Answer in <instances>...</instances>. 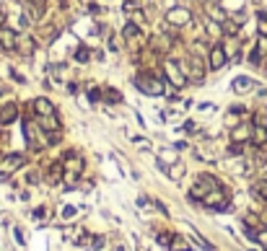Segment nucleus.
I'll return each instance as SVG.
<instances>
[{"label": "nucleus", "mask_w": 267, "mask_h": 251, "mask_svg": "<svg viewBox=\"0 0 267 251\" xmlns=\"http://www.w3.org/2000/svg\"><path fill=\"white\" fill-rule=\"evenodd\" d=\"M135 86L140 94H148V96H161L166 94V80H161L159 75H153L150 70H143L135 75Z\"/></svg>", "instance_id": "obj_1"}, {"label": "nucleus", "mask_w": 267, "mask_h": 251, "mask_svg": "<svg viewBox=\"0 0 267 251\" xmlns=\"http://www.w3.org/2000/svg\"><path fill=\"white\" fill-rule=\"evenodd\" d=\"M182 67H184V75H187V80H192V83H203V80H205L208 62H205V60H203L197 52H189V55L184 57Z\"/></svg>", "instance_id": "obj_2"}, {"label": "nucleus", "mask_w": 267, "mask_h": 251, "mask_svg": "<svg viewBox=\"0 0 267 251\" xmlns=\"http://www.w3.org/2000/svg\"><path fill=\"white\" fill-rule=\"evenodd\" d=\"M62 166H65V176H62V181H65L68 187H73L75 181L81 179V171H83V158H81V153H78V150H70V153L65 155Z\"/></svg>", "instance_id": "obj_3"}, {"label": "nucleus", "mask_w": 267, "mask_h": 251, "mask_svg": "<svg viewBox=\"0 0 267 251\" xmlns=\"http://www.w3.org/2000/svg\"><path fill=\"white\" fill-rule=\"evenodd\" d=\"M164 78H166V83L171 88H184L187 86V75H184V67H182V62H176V60H166L164 62Z\"/></svg>", "instance_id": "obj_4"}, {"label": "nucleus", "mask_w": 267, "mask_h": 251, "mask_svg": "<svg viewBox=\"0 0 267 251\" xmlns=\"http://www.w3.org/2000/svg\"><path fill=\"white\" fill-rule=\"evenodd\" d=\"M192 21H195L192 11L184 8V6H174V8H169V13H166V26H169V29H184V26H192Z\"/></svg>", "instance_id": "obj_5"}, {"label": "nucleus", "mask_w": 267, "mask_h": 251, "mask_svg": "<svg viewBox=\"0 0 267 251\" xmlns=\"http://www.w3.org/2000/svg\"><path fill=\"white\" fill-rule=\"evenodd\" d=\"M220 187V181L215 179V176H210V174H203L192 187H189V197H192V199H197V202H203L205 199V194L208 192H213V189H218Z\"/></svg>", "instance_id": "obj_6"}, {"label": "nucleus", "mask_w": 267, "mask_h": 251, "mask_svg": "<svg viewBox=\"0 0 267 251\" xmlns=\"http://www.w3.org/2000/svg\"><path fill=\"white\" fill-rule=\"evenodd\" d=\"M203 204H205V207H210V210L226 213V210H228V197H226V189H223V187H218V189L208 192V194H205V199H203Z\"/></svg>", "instance_id": "obj_7"}, {"label": "nucleus", "mask_w": 267, "mask_h": 251, "mask_svg": "<svg viewBox=\"0 0 267 251\" xmlns=\"http://www.w3.org/2000/svg\"><path fill=\"white\" fill-rule=\"evenodd\" d=\"M205 62H208V70H223V67L228 65V55H226L223 44H218V41H215V44L208 50Z\"/></svg>", "instance_id": "obj_8"}, {"label": "nucleus", "mask_w": 267, "mask_h": 251, "mask_svg": "<svg viewBox=\"0 0 267 251\" xmlns=\"http://www.w3.org/2000/svg\"><path fill=\"white\" fill-rule=\"evenodd\" d=\"M122 36H125L127 44H130V47H135V50L148 47V44H145V34H143V31H140V26H138V24H132V21H127V24H125Z\"/></svg>", "instance_id": "obj_9"}, {"label": "nucleus", "mask_w": 267, "mask_h": 251, "mask_svg": "<svg viewBox=\"0 0 267 251\" xmlns=\"http://www.w3.org/2000/svg\"><path fill=\"white\" fill-rule=\"evenodd\" d=\"M26 163V158H24V153H6V155H0V174H13V171H18L21 166Z\"/></svg>", "instance_id": "obj_10"}, {"label": "nucleus", "mask_w": 267, "mask_h": 251, "mask_svg": "<svg viewBox=\"0 0 267 251\" xmlns=\"http://www.w3.org/2000/svg\"><path fill=\"white\" fill-rule=\"evenodd\" d=\"M252 132H254V124L252 122H239L231 127V143H252Z\"/></svg>", "instance_id": "obj_11"}, {"label": "nucleus", "mask_w": 267, "mask_h": 251, "mask_svg": "<svg viewBox=\"0 0 267 251\" xmlns=\"http://www.w3.org/2000/svg\"><path fill=\"white\" fill-rule=\"evenodd\" d=\"M18 47V34L8 26H0V50H6V52H13Z\"/></svg>", "instance_id": "obj_12"}, {"label": "nucleus", "mask_w": 267, "mask_h": 251, "mask_svg": "<svg viewBox=\"0 0 267 251\" xmlns=\"http://www.w3.org/2000/svg\"><path fill=\"white\" fill-rule=\"evenodd\" d=\"M31 111H34V117H55V114H57V111H55V104H52L50 99H34Z\"/></svg>", "instance_id": "obj_13"}, {"label": "nucleus", "mask_w": 267, "mask_h": 251, "mask_svg": "<svg viewBox=\"0 0 267 251\" xmlns=\"http://www.w3.org/2000/svg\"><path fill=\"white\" fill-rule=\"evenodd\" d=\"M44 11H47L44 0H26V13H29L31 21H42L44 18Z\"/></svg>", "instance_id": "obj_14"}, {"label": "nucleus", "mask_w": 267, "mask_h": 251, "mask_svg": "<svg viewBox=\"0 0 267 251\" xmlns=\"http://www.w3.org/2000/svg\"><path fill=\"white\" fill-rule=\"evenodd\" d=\"M18 119V104H6V106H0V124H11Z\"/></svg>", "instance_id": "obj_15"}, {"label": "nucleus", "mask_w": 267, "mask_h": 251, "mask_svg": "<svg viewBox=\"0 0 267 251\" xmlns=\"http://www.w3.org/2000/svg\"><path fill=\"white\" fill-rule=\"evenodd\" d=\"M220 29H223V36H239V31H241V24L226 16V18L220 21Z\"/></svg>", "instance_id": "obj_16"}, {"label": "nucleus", "mask_w": 267, "mask_h": 251, "mask_svg": "<svg viewBox=\"0 0 267 251\" xmlns=\"http://www.w3.org/2000/svg\"><path fill=\"white\" fill-rule=\"evenodd\" d=\"M62 176H65V166L57 161V163H52L50 169H47V181L50 184H57V181H62Z\"/></svg>", "instance_id": "obj_17"}, {"label": "nucleus", "mask_w": 267, "mask_h": 251, "mask_svg": "<svg viewBox=\"0 0 267 251\" xmlns=\"http://www.w3.org/2000/svg\"><path fill=\"white\" fill-rule=\"evenodd\" d=\"M223 50H226V55H228V60H236V57H239V50H241V44H239V39H236V36H231V39H226V41H223Z\"/></svg>", "instance_id": "obj_18"}, {"label": "nucleus", "mask_w": 267, "mask_h": 251, "mask_svg": "<svg viewBox=\"0 0 267 251\" xmlns=\"http://www.w3.org/2000/svg\"><path fill=\"white\" fill-rule=\"evenodd\" d=\"M252 145H254V148H262V145H267V127H259V124H254V132H252Z\"/></svg>", "instance_id": "obj_19"}, {"label": "nucleus", "mask_w": 267, "mask_h": 251, "mask_svg": "<svg viewBox=\"0 0 267 251\" xmlns=\"http://www.w3.org/2000/svg\"><path fill=\"white\" fill-rule=\"evenodd\" d=\"M252 86H254V83H252V78H247V75H239V78L234 80V91H236V94H249Z\"/></svg>", "instance_id": "obj_20"}, {"label": "nucleus", "mask_w": 267, "mask_h": 251, "mask_svg": "<svg viewBox=\"0 0 267 251\" xmlns=\"http://www.w3.org/2000/svg\"><path fill=\"white\" fill-rule=\"evenodd\" d=\"M104 101H106V104H120V101H122V94H120L117 88L106 86V88H104Z\"/></svg>", "instance_id": "obj_21"}, {"label": "nucleus", "mask_w": 267, "mask_h": 251, "mask_svg": "<svg viewBox=\"0 0 267 251\" xmlns=\"http://www.w3.org/2000/svg\"><path fill=\"white\" fill-rule=\"evenodd\" d=\"M21 55H26V57H31L34 55V41L31 39H18V47H16Z\"/></svg>", "instance_id": "obj_22"}, {"label": "nucleus", "mask_w": 267, "mask_h": 251, "mask_svg": "<svg viewBox=\"0 0 267 251\" xmlns=\"http://www.w3.org/2000/svg\"><path fill=\"white\" fill-rule=\"evenodd\" d=\"M252 192H254V197H259V199L267 202V181H264V179H262V181H254Z\"/></svg>", "instance_id": "obj_23"}, {"label": "nucleus", "mask_w": 267, "mask_h": 251, "mask_svg": "<svg viewBox=\"0 0 267 251\" xmlns=\"http://www.w3.org/2000/svg\"><path fill=\"white\" fill-rule=\"evenodd\" d=\"M252 124H259V127H267V109H257L252 117Z\"/></svg>", "instance_id": "obj_24"}, {"label": "nucleus", "mask_w": 267, "mask_h": 251, "mask_svg": "<svg viewBox=\"0 0 267 251\" xmlns=\"http://www.w3.org/2000/svg\"><path fill=\"white\" fill-rule=\"evenodd\" d=\"M192 246H189L182 236H174V241H171V251H189Z\"/></svg>", "instance_id": "obj_25"}, {"label": "nucleus", "mask_w": 267, "mask_h": 251, "mask_svg": "<svg viewBox=\"0 0 267 251\" xmlns=\"http://www.w3.org/2000/svg\"><path fill=\"white\" fill-rule=\"evenodd\" d=\"M75 60H78V62H88L91 60V50L88 47H78V50H75Z\"/></svg>", "instance_id": "obj_26"}, {"label": "nucleus", "mask_w": 267, "mask_h": 251, "mask_svg": "<svg viewBox=\"0 0 267 251\" xmlns=\"http://www.w3.org/2000/svg\"><path fill=\"white\" fill-rule=\"evenodd\" d=\"M220 8H226V11H239L241 8V0H223Z\"/></svg>", "instance_id": "obj_27"}, {"label": "nucleus", "mask_w": 267, "mask_h": 251, "mask_svg": "<svg viewBox=\"0 0 267 251\" xmlns=\"http://www.w3.org/2000/svg\"><path fill=\"white\" fill-rule=\"evenodd\" d=\"M169 174H171V179H182V176H184V166H182V163L171 166V169H169Z\"/></svg>", "instance_id": "obj_28"}, {"label": "nucleus", "mask_w": 267, "mask_h": 251, "mask_svg": "<svg viewBox=\"0 0 267 251\" xmlns=\"http://www.w3.org/2000/svg\"><path fill=\"white\" fill-rule=\"evenodd\" d=\"M171 241H174V233H159V243L161 246H171Z\"/></svg>", "instance_id": "obj_29"}, {"label": "nucleus", "mask_w": 267, "mask_h": 251, "mask_svg": "<svg viewBox=\"0 0 267 251\" xmlns=\"http://www.w3.org/2000/svg\"><path fill=\"white\" fill-rule=\"evenodd\" d=\"M101 96H104V91H99V88H91V91H88V99H91V104H96Z\"/></svg>", "instance_id": "obj_30"}, {"label": "nucleus", "mask_w": 267, "mask_h": 251, "mask_svg": "<svg viewBox=\"0 0 267 251\" xmlns=\"http://www.w3.org/2000/svg\"><path fill=\"white\" fill-rule=\"evenodd\" d=\"M257 243H262V246L267 248V225H264L259 233H257Z\"/></svg>", "instance_id": "obj_31"}, {"label": "nucleus", "mask_w": 267, "mask_h": 251, "mask_svg": "<svg viewBox=\"0 0 267 251\" xmlns=\"http://www.w3.org/2000/svg\"><path fill=\"white\" fill-rule=\"evenodd\" d=\"M47 215H50V213H47V207H36V210H34V218H39V220L47 218Z\"/></svg>", "instance_id": "obj_32"}, {"label": "nucleus", "mask_w": 267, "mask_h": 251, "mask_svg": "<svg viewBox=\"0 0 267 251\" xmlns=\"http://www.w3.org/2000/svg\"><path fill=\"white\" fill-rule=\"evenodd\" d=\"M184 132H195V122H184Z\"/></svg>", "instance_id": "obj_33"}, {"label": "nucleus", "mask_w": 267, "mask_h": 251, "mask_svg": "<svg viewBox=\"0 0 267 251\" xmlns=\"http://www.w3.org/2000/svg\"><path fill=\"white\" fill-rule=\"evenodd\" d=\"M8 94V86H6V83H0V96H6Z\"/></svg>", "instance_id": "obj_34"}, {"label": "nucleus", "mask_w": 267, "mask_h": 251, "mask_svg": "<svg viewBox=\"0 0 267 251\" xmlns=\"http://www.w3.org/2000/svg\"><path fill=\"white\" fill-rule=\"evenodd\" d=\"M3 24H6V11L0 8V26H3Z\"/></svg>", "instance_id": "obj_35"}, {"label": "nucleus", "mask_w": 267, "mask_h": 251, "mask_svg": "<svg viewBox=\"0 0 267 251\" xmlns=\"http://www.w3.org/2000/svg\"><path fill=\"white\" fill-rule=\"evenodd\" d=\"M259 21H267V11H259Z\"/></svg>", "instance_id": "obj_36"}]
</instances>
